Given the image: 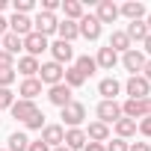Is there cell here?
<instances>
[{
  "label": "cell",
  "instance_id": "9c48e42d",
  "mask_svg": "<svg viewBox=\"0 0 151 151\" xmlns=\"http://www.w3.org/2000/svg\"><path fill=\"white\" fill-rule=\"evenodd\" d=\"M47 101L53 104V107H65V104H71V89L65 86V83H56V86H50L47 89Z\"/></svg>",
  "mask_w": 151,
  "mask_h": 151
},
{
  "label": "cell",
  "instance_id": "e575fe53",
  "mask_svg": "<svg viewBox=\"0 0 151 151\" xmlns=\"http://www.w3.org/2000/svg\"><path fill=\"white\" fill-rule=\"evenodd\" d=\"M33 6H36L33 0H15V15H27Z\"/></svg>",
  "mask_w": 151,
  "mask_h": 151
},
{
  "label": "cell",
  "instance_id": "30bf717a",
  "mask_svg": "<svg viewBox=\"0 0 151 151\" xmlns=\"http://www.w3.org/2000/svg\"><path fill=\"white\" fill-rule=\"evenodd\" d=\"M62 145H65L68 151H80V148H86V133H83L80 127H68Z\"/></svg>",
  "mask_w": 151,
  "mask_h": 151
},
{
  "label": "cell",
  "instance_id": "7402d4cb",
  "mask_svg": "<svg viewBox=\"0 0 151 151\" xmlns=\"http://www.w3.org/2000/svg\"><path fill=\"white\" fill-rule=\"evenodd\" d=\"M122 116H124V119H133V122H136V119H142V116H145V107H142V101H133V98H127V101L122 104Z\"/></svg>",
  "mask_w": 151,
  "mask_h": 151
},
{
  "label": "cell",
  "instance_id": "4316f807",
  "mask_svg": "<svg viewBox=\"0 0 151 151\" xmlns=\"http://www.w3.org/2000/svg\"><path fill=\"white\" fill-rule=\"evenodd\" d=\"M124 33H127V39H130V42H145V36H148V27H145V21H130Z\"/></svg>",
  "mask_w": 151,
  "mask_h": 151
},
{
  "label": "cell",
  "instance_id": "44dd1931",
  "mask_svg": "<svg viewBox=\"0 0 151 151\" xmlns=\"http://www.w3.org/2000/svg\"><path fill=\"white\" fill-rule=\"evenodd\" d=\"M95 62H98V68L113 71V65L119 62V53H116L113 47H101V50H98V56H95Z\"/></svg>",
  "mask_w": 151,
  "mask_h": 151
},
{
  "label": "cell",
  "instance_id": "6da1fadb",
  "mask_svg": "<svg viewBox=\"0 0 151 151\" xmlns=\"http://www.w3.org/2000/svg\"><path fill=\"white\" fill-rule=\"evenodd\" d=\"M124 92H127L133 101H145L148 92H151V83L142 77V74H130V80L124 83Z\"/></svg>",
  "mask_w": 151,
  "mask_h": 151
},
{
  "label": "cell",
  "instance_id": "9a60e30c",
  "mask_svg": "<svg viewBox=\"0 0 151 151\" xmlns=\"http://www.w3.org/2000/svg\"><path fill=\"white\" fill-rule=\"evenodd\" d=\"M83 133H86V142L92 139V142H101V145H104V142L110 139V127H107L104 122H92L89 130H83Z\"/></svg>",
  "mask_w": 151,
  "mask_h": 151
},
{
  "label": "cell",
  "instance_id": "f35d334b",
  "mask_svg": "<svg viewBox=\"0 0 151 151\" xmlns=\"http://www.w3.org/2000/svg\"><path fill=\"white\" fill-rule=\"evenodd\" d=\"M127 151H151V145L148 142H133V145H127Z\"/></svg>",
  "mask_w": 151,
  "mask_h": 151
},
{
  "label": "cell",
  "instance_id": "ab89813d",
  "mask_svg": "<svg viewBox=\"0 0 151 151\" xmlns=\"http://www.w3.org/2000/svg\"><path fill=\"white\" fill-rule=\"evenodd\" d=\"M27 151H50V148H47V145L39 139V142H30V148H27Z\"/></svg>",
  "mask_w": 151,
  "mask_h": 151
},
{
  "label": "cell",
  "instance_id": "8fae6325",
  "mask_svg": "<svg viewBox=\"0 0 151 151\" xmlns=\"http://www.w3.org/2000/svg\"><path fill=\"white\" fill-rule=\"evenodd\" d=\"M47 50L53 53V62H59V65H65V62H71V59H74V47H71L68 42H53Z\"/></svg>",
  "mask_w": 151,
  "mask_h": 151
},
{
  "label": "cell",
  "instance_id": "7dc6e473",
  "mask_svg": "<svg viewBox=\"0 0 151 151\" xmlns=\"http://www.w3.org/2000/svg\"><path fill=\"white\" fill-rule=\"evenodd\" d=\"M50 151H68V148H65V145H59V148H50Z\"/></svg>",
  "mask_w": 151,
  "mask_h": 151
},
{
  "label": "cell",
  "instance_id": "60d3db41",
  "mask_svg": "<svg viewBox=\"0 0 151 151\" xmlns=\"http://www.w3.org/2000/svg\"><path fill=\"white\" fill-rule=\"evenodd\" d=\"M142 77L151 83V59H145V65H142Z\"/></svg>",
  "mask_w": 151,
  "mask_h": 151
},
{
  "label": "cell",
  "instance_id": "484cf974",
  "mask_svg": "<svg viewBox=\"0 0 151 151\" xmlns=\"http://www.w3.org/2000/svg\"><path fill=\"white\" fill-rule=\"evenodd\" d=\"M62 12L68 21H80L83 18V3L80 0H62Z\"/></svg>",
  "mask_w": 151,
  "mask_h": 151
},
{
  "label": "cell",
  "instance_id": "681fc988",
  "mask_svg": "<svg viewBox=\"0 0 151 151\" xmlns=\"http://www.w3.org/2000/svg\"><path fill=\"white\" fill-rule=\"evenodd\" d=\"M0 39H3V36H0Z\"/></svg>",
  "mask_w": 151,
  "mask_h": 151
},
{
  "label": "cell",
  "instance_id": "4dcf8cb0",
  "mask_svg": "<svg viewBox=\"0 0 151 151\" xmlns=\"http://www.w3.org/2000/svg\"><path fill=\"white\" fill-rule=\"evenodd\" d=\"M27 148H30L27 133H18V130H15V133L9 136V148H6V151H27Z\"/></svg>",
  "mask_w": 151,
  "mask_h": 151
},
{
  "label": "cell",
  "instance_id": "cb8c5ba5",
  "mask_svg": "<svg viewBox=\"0 0 151 151\" xmlns=\"http://www.w3.org/2000/svg\"><path fill=\"white\" fill-rule=\"evenodd\" d=\"M0 47H3L6 53H12V56H15V53L24 47V39H21V36H15V33H3V39H0Z\"/></svg>",
  "mask_w": 151,
  "mask_h": 151
},
{
  "label": "cell",
  "instance_id": "b9f144b4",
  "mask_svg": "<svg viewBox=\"0 0 151 151\" xmlns=\"http://www.w3.org/2000/svg\"><path fill=\"white\" fill-rule=\"evenodd\" d=\"M83 151H107V148H104L101 142H86V148H83Z\"/></svg>",
  "mask_w": 151,
  "mask_h": 151
},
{
  "label": "cell",
  "instance_id": "603a6c76",
  "mask_svg": "<svg viewBox=\"0 0 151 151\" xmlns=\"http://www.w3.org/2000/svg\"><path fill=\"white\" fill-rule=\"evenodd\" d=\"M74 68H77L83 77L89 80L92 74H95V68H98V62H95V56H89V53H86V56H77V59H74Z\"/></svg>",
  "mask_w": 151,
  "mask_h": 151
},
{
  "label": "cell",
  "instance_id": "74e56055",
  "mask_svg": "<svg viewBox=\"0 0 151 151\" xmlns=\"http://www.w3.org/2000/svg\"><path fill=\"white\" fill-rule=\"evenodd\" d=\"M139 133H142V136H151V116H142V122H139Z\"/></svg>",
  "mask_w": 151,
  "mask_h": 151
},
{
  "label": "cell",
  "instance_id": "52a82bcc",
  "mask_svg": "<svg viewBox=\"0 0 151 151\" xmlns=\"http://www.w3.org/2000/svg\"><path fill=\"white\" fill-rule=\"evenodd\" d=\"M62 139H65V127H62V124H45V127H42V142H45L47 148H59Z\"/></svg>",
  "mask_w": 151,
  "mask_h": 151
},
{
  "label": "cell",
  "instance_id": "d6986e66",
  "mask_svg": "<svg viewBox=\"0 0 151 151\" xmlns=\"http://www.w3.org/2000/svg\"><path fill=\"white\" fill-rule=\"evenodd\" d=\"M98 92L104 95V101H116V95L122 92V83H119L116 77H107V80L98 83Z\"/></svg>",
  "mask_w": 151,
  "mask_h": 151
},
{
  "label": "cell",
  "instance_id": "ffe728a7",
  "mask_svg": "<svg viewBox=\"0 0 151 151\" xmlns=\"http://www.w3.org/2000/svg\"><path fill=\"white\" fill-rule=\"evenodd\" d=\"M119 15H124V18H130V21H139V18L145 15V6L139 3V0H127L124 6H119Z\"/></svg>",
  "mask_w": 151,
  "mask_h": 151
},
{
  "label": "cell",
  "instance_id": "7c38bea8",
  "mask_svg": "<svg viewBox=\"0 0 151 151\" xmlns=\"http://www.w3.org/2000/svg\"><path fill=\"white\" fill-rule=\"evenodd\" d=\"M122 62H124V68H127V71L139 74V71H142V65H145V53H142V50H136V47H130L127 53H122Z\"/></svg>",
  "mask_w": 151,
  "mask_h": 151
},
{
  "label": "cell",
  "instance_id": "5b68a950",
  "mask_svg": "<svg viewBox=\"0 0 151 151\" xmlns=\"http://www.w3.org/2000/svg\"><path fill=\"white\" fill-rule=\"evenodd\" d=\"M95 113H98V122L113 124V122H119V119H122V104H119V101H101Z\"/></svg>",
  "mask_w": 151,
  "mask_h": 151
},
{
  "label": "cell",
  "instance_id": "ee69618b",
  "mask_svg": "<svg viewBox=\"0 0 151 151\" xmlns=\"http://www.w3.org/2000/svg\"><path fill=\"white\" fill-rule=\"evenodd\" d=\"M142 107H145V116H151V95H148V98L142 101Z\"/></svg>",
  "mask_w": 151,
  "mask_h": 151
},
{
  "label": "cell",
  "instance_id": "ac0fdd59",
  "mask_svg": "<svg viewBox=\"0 0 151 151\" xmlns=\"http://www.w3.org/2000/svg\"><path fill=\"white\" fill-rule=\"evenodd\" d=\"M9 27H12V33H15V36H21V39L33 33V21H30L27 15H12V21H9Z\"/></svg>",
  "mask_w": 151,
  "mask_h": 151
},
{
  "label": "cell",
  "instance_id": "7a4b0ae2",
  "mask_svg": "<svg viewBox=\"0 0 151 151\" xmlns=\"http://www.w3.org/2000/svg\"><path fill=\"white\" fill-rule=\"evenodd\" d=\"M83 119H86V107H83L80 101H71V104L62 107V122H65L68 127H80Z\"/></svg>",
  "mask_w": 151,
  "mask_h": 151
},
{
  "label": "cell",
  "instance_id": "d4e9b609",
  "mask_svg": "<svg viewBox=\"0 0 151 151\" xmlns=\"http://www.w3.org/2000/svg\"><path fill=\"white\" fill-rule=\"evenodd\" d=\"M18 71L24 74V80L27 77H36V74H39V59L36 56H21L18 59Z\"/></svg>",
  "mask_w": 151,
  "mask_h": 151
},
{
  "label": "cell",
  "instance_id": "f1b7e54d",
  "mask_svg": "<svg viewBox=\"0 0 151 151\" xmlns=\"http://www.w3.org/2000/svg\"><path fill=\"white\" fill-rule=\"evenodd\" d=\"M107 47H113L116 53H127V50H130V39H127V33H113Z\"/></svg>",
  "mask_w": 151,
  "mask_h": 151
},
{
  "label": "cell",
  "instance_id": "3957f363",
  "mask_svg": "<svg viewBox=\"0 0 151 151\" xmlns=\"http://www.w3.org/2000/svg\"><path fill=\"white\" fill-rule=\"evenodd\" d=\"M62 74H65V68L59 65V62H45V65H39V80L42 83H47V86H56V83H62Z\"/></svg>",
  "mask_w": 151,
  "mask_h": 151
},
{
  "label": "cell",
  "instance_id": "bcb514c9",
  "mask_svg": "<svg viewBox=\"0 0 151 151\" xmlns=\"http://www.w3.org/2000/svg\"><path fill=\"white\" fill-rule=\"evenodd\" d=\"M145 27H148V33H151V12H148V21H145Z\"/></svg>",
  "mask_w": 151,
  "mask_h": 151
},
{
  "label": "cell",
  "instance_id": "1f68e13d",
  "mask_svg": "<svg viewBox=\"0 0 151 151\" xmlns=\"http://www.w3.org/2000/svg\"><path fill=\"white\" fill-rule=\"evenodd\" d=\"M15 80V68H0V89H9Z\"/></svg>",
  "mask_w": 151,
  "mask_h": 151
},
{
  "label": "cell",
  "instance_id": "4fadbf2b",
  "mask_svg": "<svg viewBox=\"0 0 151 151\" xmlns=\"http://www.w3.org/2000/svg\"><path fill=\"white\" fill-rule=\"evenodd\" d=\"M9 110H12V116H15L18 122H27L30 116H36V113H39V107H36L33 101H24V98H18V101H15Z\"/></svg>",
  "mask_w": 151,
  "mask_h": 151
},
{
  "label": "cell",
  "instance_id": "277c9868",
  "mask_svg": "<svg viewBox=\"0 0 151 151\" xmlns=\"http://www.w3.org/2000/svg\"><path fill=\"white\" fill-rule=\"evenodd\" d=\"M77 30H80V36L89 39V42H98V39H101V21H98L95 15H83V18L77 21Z\"/></svg>",
  "mask_w": 151,
  "mask_h": 151
},
{
  "label": "cell",
  "instance_id": "83f0119b",
  "mask_svg": "<svg viewBox=\"0 0 151 151\" xmlns=\"http://www.w3.org/2000/svg\"><path fill=\"white\" fill-rule=\"evenodd\" d=\"M62 83H65L68 89H77V86H83V83H86V77H83V74L74 68V65H71V68H65V74H62Z\"/></svg>",
  "mask_w": 151,
  "mask_h": 151
},
{
  "label": "cell",
  "instance_id": "e0dca14e",
  "mask_svg": "<svg viewBox=\"0 0 151 151\" xmlns=\"http://www.w3.org/2000/svg\"><path fill=\"white\" fill-rule=\"evenodd\" d=\"M18 95H21L24 101H33L36 95H42V80H39V77H27V80L21 83V89H18Z\"/></svg>",
  "mask_w": 151,
  "mask_h": 151
},
{
  "label": "cell",
  "instance_id": "8d00e7d4",
  "mask_svg": "<svg viewBox=\"0 0 151 151\" xmlns=\"http://www.w3.org/2000/svg\"><path fill=\"white\" fill-rule=\"evenodd\" d=\"M0 68H15V59H12V53L0 50Z\"/></svg>",
  "mask_w": 151,
  "mask_h": 151
},
{
  "label": "cell",
  "instance_id": "f6af8a7d",
  "mask_svg": "<svg viewBox=\"0 0 151 151\" xmlns=\"http://www.w3.org/2000/svg\"><path fill=\"white\" fill-rule=\"evenodd\" d=\"M6 27H9V21H6L3 15H0V36H3V30H6Z\"/></svg>",
  "mask_w": 151,
  "mask_h": 151
},
{
  "label": "cell",
  "instance_id": "7bdbcfd3",
  "mask_svg": "<svg viewBox=\"0 0 151 151\" xmlns=\"http://www.w3.org/2000/svg\"><path fill=\"white\" fill-rule=\"evenodd\" d=\"M142 47H145V53H148V56H151V33H148V36H145V42H142Z\"/></svg>",
  "mask_w": 151,
  "mask_h": 151
},
{
  "label": "cell",
  "instance_id": "5bb4252c",
  "mask_svg": "<svg viewBox=\"0 0 151 151\" xmlns=\"http://www.w3.org/2000/svg\"><path fill=\"white\" fill-rule=\"evenodd\" d=\"M95 18H98L101 24H113V21L119 18V6L113 3V0H101V3H98V12H95Z\"/></svg>",
  "mask_w": 151,
  "mask_h": 151
},
{
  "label": "cell",
  "instance_id": "2e32d148",
  "mask_svg": "<svg viewBox=\"0 0 151 151\" xmlns=\"http://www.w3.org/2000/svg\"><path fill=\"white\" fill-rule=\"evenodd\" d=\"M56 33H59V42H68V45H71L74 39H77V36H80V30H77V21H68V18L56 24Z\"/></svg>",
  "mask_w": 151,
  "mask_h": 151
},
{
  "label": "cell",
  "instance_id": "ba28073f",
  "mask_svg": "<svg viewBox=\"0 0 151 151\" xmlns=\"http://www.w3.org/2000/svg\"><path fill=\"white\" fill-rule=\"evenodd\" d=\"M47 47H50V45H47L45 36H39V33L24 36V50H27V56H36V59H39V53H45Z\"/></svg>",
  "mask_w": 151,
  "mask_h": 151
},
{
  "label": "cell",
  "instance_id": "836d02e7",
  "mask_svg": "<svg viewBox=\"0 0 151 151\" xmlns=\"http://www.w3.org/2000/svg\"><path fill=\"white\" fill-rule=\"evenodd\" d=\"M15 104V95H12V89H0V110H9Z\"/></svg>",
  "mask_w": 151,
  "mask_h": 151
},
{
  "label": "cell",
  "instance_id": "8992f818",
  "mask_svg": "<svg viewBox=\"0 0 151 151\" xmlns=\"http://www.w3.org/2000/svg\"><path fill=\"white\" fill-rule=\"evenodd\" d=\"M56 15H50V12H39L36 15V21H33V33H39V36H50V33H56Z\"/></svg>",
  "mask_w": 151,
  "mask_h": 151
},
{
  "label": "cell",
  "instance_id": "d590c367",
  "mask_svg": "<svg viewBox=\"0 0 151 151\" xmlns=\"http://www.w3.org/2000/svg\"><path fill=\"white\" fill-rule=\"evenodd\" d=\"M104 148H107V151H127V142H124V139H113V142H107Z\"/></svg>",
  "mask_w": 151,
  "mask_h": 151
},
{
  "label": "cell",
  "instance_id": "c3c4849f",
  "mask_svg": "<svg viewBox=\"0 0 151 151\" xmlns=\"http://www.w3.org/2000/svg\"><path fill=\"white\" fill-rule=\"evenodd\" d=\"M0 151H6V148H0Z\"/></svg>",
  "mask_w": 151,
  "mask_h": 151
},
{
  "label": "cell",
  "instance_id": "f546056e",
  "mask_svg": "<svg viewBox=\"0 0 151 151\" xmlns=\"http://www.w3.org/2000/svg\"><path fill=\"white\" fill-rule=\"evenodd\" d=\"M116 133H119V139H127V136H133V133H136V122L122 116V119L116 122Z\"/></svg>",
  "mask_w": 151,
  "mask_h": 151
},
{
  "label": "cell",
  "instance_id": "d6a6232c",
  "mask_svg": "<svg viewBox=\"0 0 151 151\" xmlns=\"http://www.w3.org/2000/svg\"><path fill=\"white\" fill-rule=\"evenodd\" d=\"M24 124H27L30 130H42V127H45V113L39 110V113H36V116H30V119H27Z\"/></svg>",
  "mask_w": 151,
  "mask_h": 151
}]
</instances>
